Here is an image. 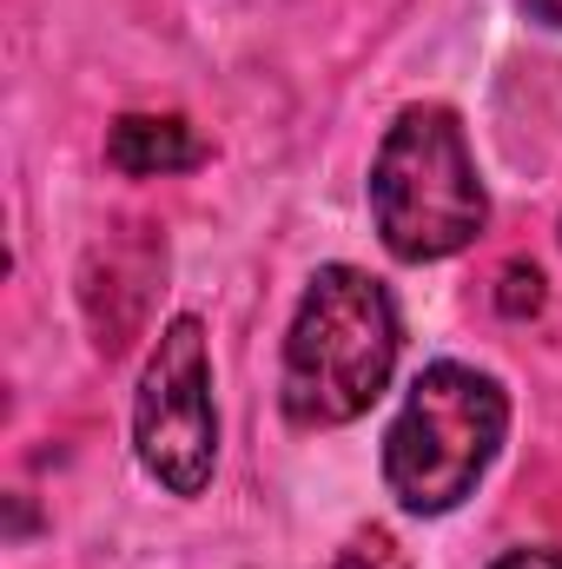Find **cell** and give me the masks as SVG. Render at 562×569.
<instances>
[{
	"instance_id": "cell-5",
	"label": "cell",
	"mask_w": 562,
	"mask_h": 569,
	"mask_svg": "<svg viewBox=\"0 0 562 569\" xmlns=\"http://www.w3.org/2000/svg\"><path fill=\"white\" fill-rule=\"evenodd\" d=\"M107 166L127 179H165V172H192L205 166V140L179 120V113H127L107 133Z\"/></svg>"
},
{
	"instance_id": "cell-2",
	"label": "cell",
	"mask_w": 562,
	"mask_h": 569,
	"mask_svg": "<svg viewBox=\"0 0 562 569\" xmlns=\"http://www.w3.org/2000/svg\"><path fill=\"white\" fill-rule=\"evenodd\" d=\"M371 212H378V239L404 266L450 259L483 232L490 192L476 179L470 140L450 107H404L391 120L371 159Z\"/></svg>"
},
{
	"instance_id": "cell-9",
	"label": "cell",
	"mask_w": 562,
	"mask_h": 569,
	"mask_svg": "<svg viewBox=\"0 0 562 569\" xmlns=\"http://www.w3.org/2000/svg\"><path fill=\"white\" fill-rule=\"evenodd\" d=\"M523 7H530L543 27H562V0H523Z\"/></svg>"
},
{
	"instance_id": "cell-4",
	"label": "cell",
	"mask_w": 562,
	"mask_h": 569,
	"mask_svg": "<svg viewBox=\"0 0 562 569\" xmlns=\"http://www.w3.org/2000/svg\"><path fill=\"white\" fill-rule=\"evenodd\" d=\"M133 450L145 477L172 497H199L219 463V405H212V358L205 325L172 318L159 325L145 351L140 391H133Z\"/></svg>"
},
{
	"instance_id": "cell-8",
	"label": "cell",
	"mask_w": 562,
	"mask_h": 569,
	"mask_svg": "<svg viewBox=\"0 0 562 569\" xmlns=\"http://www.w3.org/2000/svg\"><path fill=\"white\" fill-rule=\"evenodd\" d=\"M490 569H562L556 550H510V557H496Z\"/></svg>"
},
{
	"instance_id": "cell-3",
	"label": "cell",
	"mask_w": 562,
	"mask_h": 569,
	"mask_svg": "<svg viewBox=\"0 0 562 569\" xmlns=\"http://www.w3.org/2000/svg\"><path fill=\"white\" fill-rule=\"evenodd\" d=\"M510 398L476 365H430L384 430V483L411 517L456 510L496 463Z\"/></svg>"
},
{
	"instance_id": "cell-6",
	"label": "cell",
	"mask_w": 562,
	"mask_h": 569,
	"mask_svg": "<svg viewBox=\"0 0 562 569\" xmlns=\"http://www.w3.org/2000/svg\"><path fill=\"white\" fill-rule=\"evenodd\" d=\"M503 291H496V311H503V318H530V311H543V272H536V266H523V259H516V266H503Z\"/></svg>"
},
{
	"instance_id": "cell-7",
	"label": "cell",
	"mask_w": 562,
	"mask_h": 569,
	"mask_svg": "<svg viewBox=\"0 0 562 569\" xmlns=\"http://www.w3.org/2000/svg\"><path fill=\"white\" fill-rule=\"evenodd\" d=\"M331 569H404V563L391 557V543H384V537H371V543H358V550H344V557H338Z\"/></svg>"
},
{
	"instance_id": "cell-1",
	"label": "cell",
	"mask_w": 562,
	"mask_h": 569,
	"mask_svg": "<svg viewBox=\"0 0 562 569\" xmlns=\"http://www.w3.org/2000/svg\"><path fill=\"white\" fill-rule=\"evenodd\" d=\"M398 371V305L358 266H324L284 331V418L298 430L358 425Z\"/></svg>"
}]
</instances>
